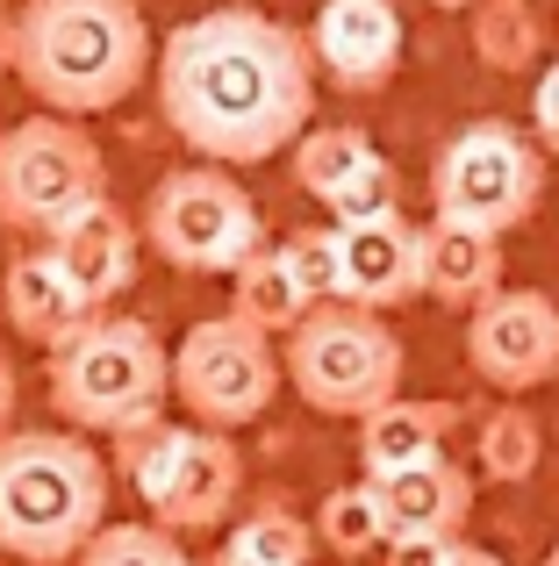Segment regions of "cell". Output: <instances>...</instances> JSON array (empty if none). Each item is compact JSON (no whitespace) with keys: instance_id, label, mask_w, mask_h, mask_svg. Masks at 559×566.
<instances>
[{"instance_id":"cell-16","label":"cell","mask_w":559,"mask_h":566,"mask_svg":"<svg viewBox=\"0 0 559 566\" xmlns=\"http://www.w3.org/2000/svg\"><path fill=\"white\" fill-rule=\"evenodd\" d=\"M0 316H8L14 337H29V345L57 352L72 331H86L101 308L86 302V287L65 273V259L43 244V251H22V259L0 273Z\"/></svg>"},{"instance_id":"cell-29","label":"cell","mask_w":559,"mask_h":566,"mask_svg":"<svg viewBox=\"0 0 559 566\" xmlns=\"http://www.w3.org/2000/svg\"><path fill=\"white\" fill-rule=\"evenodd\" d=\"M8 423H14V366L0 352V438H8Z\"/></svg>"},{"instance_id":"cell-24","label":"cell","mask_w":559,"mask_h":566,"mask_svg":"<svg viewBox=\"0 0 559 566\" xmlns=\"http://www.w3.org/2000/svg\"><path fill=\"white\" fill-rule=\"evenodd\" d=\"M72 566H194L180 553V531L166 524H101Z\"/></svg>"},{"instance_id":"cell-19","label":"cell","mask_w":559,"mask_h":566,"mask_svg":"<svg viewBox=\"0 0 559 566\" xmlns=\"http://www.w3.org/2000/svg\"><path fill=\"white\" fill-rule=\"evenodd\" d=\"M452 401H380L373 416H359V459L366 481H388L402 467H423V459H445V430H452Z\"/></svg>"},{"instance_id":"cell-17","label":"cell","mask_w":559,"mask_h":566,"mask_svg":"<svg viewBox=\"0 0 559 566\" xmlns=\"http://www.w3.org/2000/svg\"><path fill=\"white\" fill-rule=\"evenodd\" d=\"M416 237H423V294L437 308H481L503 287V237L495 230L431 216V222H416Z\"/></svg>"},{"instance_id":"cell-32","label":"cell","mask_w":559,"mask_h":566,"mask_svg":"<svg viewBox=\"0 0 559 566\" xmlns=\"http://www.w3.org/2000/svg\"><path fill=\"white\" fill-rule=\"evenodd\" d=\"M209 566H259V559H244V553H230V545H223V553H215Z\"/></svg>"},{"instance_id":"cell-31","label":"cell","mask_w":559,"mask_h":566,"mask_svg":"<svg viewBox=\"0 0 559 566\" xmlns=\"http://www.w3.org/2000/svg\"><path fill=\"white\" fill-rule=\"evenodd\" d=\"M0 72H14V14H0Z\"/></svg>"},{"instance_id":"cell-23","label":"cell","mask_w":559,"mask_h":566,"mask_svg":"<svg viewBox=\"0 0 559 566\" xmlns=\"http://www.w3.org/2000/svg\"><path fill=\"white\" fill-rule=\"evenodd\" d=\"M538 459H546V430H538V416L524 409V401H503V409L481 423V473L488 481H531Z\"/></svg>"},{"instance_id":"cell-4","label":"cell","mask_w":559,"mask_h":566,"mask_svg":"<svg viewBox=\"0 0 559 566\" xmlns=\"http://www.w3.org/2000/svg\"><path fill=\"white\" fill-rule=\"evenodd\" d=\"M166 395H172V352L158 345L151 323L94 316L51 352V409L72 430L129 438V430L166 416Z\"/></svg>"},{"instance_id":"cell-20","label":"cell","mask_w":559,"mask_h":566,"mask_svg":"<svg viewBox=\"0 0 559 566\" xmlns=\"http://www.w3.org/2000/svg\"><path fill=\"white\" fill-rule=\"evenodd\" d=\"M308 308H316V294L302 287V273L287 265V251H259V259H244L238 273H230V316L252 323V331H266V337H287Z\"/></svg>"},{"instance_id":"cell-6","label":"cell","mask_w":559,"mask_h":566,"mask_svg":"<svg viewBox=\"0 0 559 566\" xmlns=\"http://www.w3.org/2000/svg\"><path fill=\"white\" fill-rule=\"evenodd\" d=\"M144 244L172 265V273H238L244 259L266 251L259 230V201L230 180V166H180L151 187V201L137 208Z\"/></svg>"},{"instance_id":"cell-28","label":"cell","mask_w":559,"mask_h":566,"mask_svg":"<svg viewBox=\"0 0 559 566\" xmlns=\"http://www.w3.org/2000/svg\"><path fill=\"white\" fill-rule=\"evenodd\" d=\"M531 129H538V144L559 158V65L538 72V94H531Z\"/></svg>"},{"instance_id":"cell-30","label":"cell","mask_w":559,"mask_h":566,"mask_svg":"<svg viewBox=\"0 0 559 566\" xmlns=\"http://www.w3.org/2000/svg\"><path fill=\"white\" fill-rule=\"evenodd\" d=\"M445 566H503L495 553H481V545H452V559Z\"/></svg>"},{"instance_id":"cell-25","label":"cell","mask_w":559,"mask_h":566,"mask_svg":"<svg viewBox=\"0 0 559 566\" xmlns=\"http://www.w3.org/2000/svg\"><path fill=\"white\" fill-rule=\"evenodd\" d=\"M308 545H316V531H308L294 510H259V516H244V524L230 531V553H244L259 566H308Z\"/></svg>"},{"instance_id":"cell-5","label":"cell","mask_w":559,"mask_h":566,"mask_svg":"<svg viewBox=\"0 0 559 566\" xmlns=\"http://www.w3.org/2000/svg\"><path fill=\"white\" fill-rule=\"evenodd\" d=\"M287 380L308 409L323 416H373L380 401L402 395V337L380 323V308H351V302H316L302 323L287 331Z\"/></svg>"},{"instance_id":"cell-3","label":"cell","mask_w":559,"mask_h":566,"mask_svg":"<svg viewBox=\"0 0 559 566\" xmlns=\"http://www.w3.org/2000/svg\"><path fill=\"white\" fill-rule=\"evenodd\" d=\"M108 524V459L80 430L0 438V553L29 566H72Z\"/></svg>"},{"instance_id":"cell-27","label":"cell","mask_w":559,"mask_h":566,"mask_svg":"<svg viewBox=\"0 0 559 566\" xmlns=\"http://www.w3.org/2000/svg\"><path fill=\"white\" fill-rule=\"evenodd\" d=\"M452 545L460 538H431V531H394L388 545H380V566H445Z\"/></svg>"},{"instance_id":"cell-35","label":"cell","mask_w":559,"mask_h":566,"mask_svg":"<svg viewBox=\"0 0 559 566\" xmlns=\"http://www.w3.org/2000/svg\"><path fill=\"white\" fill-rule=\"evenodd\" d=\"M252 8H259V0H252Z\"/></svg>"},{"instance_id":"cell-10","label":"cell","mask_w":559,"mask_h":566,"mask_svg":"<svg viewBox=\"0 0 559 566\" xmlns=\"http://www.w3.org/2000/svg\"><path fill=\"white\" fill-rule=\"evenodd\" d=\"M280 374H287V366H280L273 337L252 331V323H238V316L194 323V331L180 337V352H172V395L209 430L259 423L280 395Z\"/></svg>"},{"instance_id":"cell-14","label":"cell","mask_w":559,"mask_h":566,"mask_svg":"<svg viewBox=\"0 0 559 566\" xmlns=\"http://www.w3.org/2000/svg\"><path fill=\"white\" fill-rule=\"evenodd\" d=\"M316 72H330L345 94H380L402 65V8L394 0H323L308 22Z\"/></svg>"},{"instance_id":"cell-26","label":"cell","mask_w":559,"mask_h":566,"mask_svg":"<svg viewBox=\"0 0 559 566\" xmlns=\"http://www.w3.org/2000/svg\"><path fill=\"white\" fill-rule=\"evenodd\" d=\"M287 265L302 273V287L316 294V302H337V222L330 230H302V237H287Z\"/></svg>"},{"instance_id":"cell-18","label":"cell","mask_w":559,"mask_h":566,"mask_svg":"<svg viewBox=\"0 0 559 566\" xmlns=\"http://www.w3.org/2000/svg\"><path fill=\"white\" fill-rule=\"evenodd\" d=\"M380 488V510H388V538L394 531H431V538H460L466 516H474V481H466L452 459H423V467L388 473Z\"/></svg>"},{"instance_id":"cell-21","label":"cell","mask_w":559,"mask_h":566,"mask_svg":"<svg viewBox=\"0 0 559 566\" xmlns=\"http://www.w3.org/2000/svg\"><path fill=\"white\" fill-rule=\"evenodd\" d=\"M466 43L488 72H524L546 43V29H538L531 0H474L466 8Z\"/></svg>"},{"instance_id":"cell-15","label":"cell","mask_w":559,"mask_h":566,"mask_svg":"<svg viewBox=\"0 0 559 566\" xmlns=\"http://www.w3.org/2000/svg\"><path fill=\"white\" fill-rule=\"evenodd\" d=\"M51 251L65 259V273L86 287V302L108 308L115 294L137 287V259H144V222L129 216V208H115L108 193H94V201L80 208V216H65L51 230Z\"/></svg>"},{"instance_id":"cell-8","label":"cell","mask_w":559,"mask_h":566,"mask_svg":"<svg viewBox=\"0 0 559 566\" xmlns=\"http://www.w3.org/2000/svg\"><path fill=\"white\" fill-rule=\"evenodd\" d=\"M94 193H108V158L80 129V115H29L0 129V222L51 237L65 216H80Z\"/></svg>"},{"instance_id":"cell-7","label":"cell","mask_w":559,"mask_h":566,"mask_svg":"<svg viewBox=\"0 0 559 566\" xmlns=\"http://www.w3.org/2000/svg\"><path fill=\"white\" fill-rule=\"evenodd\" d=\"M123 444V467H129V488H137L144 502H151V524L166 531H215L230 516V502L244 495V459L238 444H230V430H180V423H144L129 430Z\"/></svg>"},{"instance_id":"cell-11","label":"cell","mask_w":559,"mask_h":566,"mask_svg":"<svg viewBox=\"0 0 559 566\" xmlns=\"http://www.w3.org/2000/svg\"><path fill=\"white\" fill-rule=\"evenodd\" d=\"M466 366L488 387H546L559 374V302L538 287H495L481 308H466Z\"/></svg>"},{"instance_id":"cell-9","label":"cell","mask_w":559,"mask_h":566,"mask_svg":"<svg viewBox=\"0 0 559 566\" xmlns=\"http://www.w3.org/2000/svg\"><path fill=\"white\" fill-rule=\"evenodd\" d=\"M546 201V144H531L509 123H474L437 151L431 166V208L452 222L509 237Z\"/></svg>"},{"instance_id":"cell-12","label":"cell","mask_w":559,"mask_h":566,"mask_svg":"<svg viewBox=\"0 0 559 566\" xmlns=\"http://www.w3.org/2000/svg\"><path fill=\"white\" fill-rule=\"evenodd\" d=\"M294 180L316 208H330V222H366L394 208V166L351 123H308L294 144Z\"/></svg>"},{"instance_id":"cell-2","label":"cell","mask_w":559,"mask_h":566,"mask_svg":"<svg viewBox=\"0 0 559 566\" xmlns=\"http://www.w3.org/2000/svg\"><path fill=\"white\" fill-rule=\"evenodd\" d=\"M158 65L137 0H22L14 14V80L51 115L123 108Z\"/></svg>"},{"instance_id":"cell-13","label":"cell","mask_w":559,"mask_h":566,"mask_svg":"<svg viewBox=\"0 0 559 566\" xmlns=\"http://www.w3.org/2000/svg\"><path fill=\"white\" fill-rule=\"evenodd\" d=\"M423 294V237L402 208L366 222H337V302L351 308H402Z\"/></svg>"},{"instance_id":"cell-1","label":"cell","mask_w":559,"mask_h":566,"mask_svg":"<svg viewBox=\"0 0 559 566\" xmlns=\"http://www.w3.org/2000/svg\"><path fill=\"white\" fill-rule=\"evenodd\" d=\"M158 115L209 166H266L316 123V51L252 0L180 22L158 43Z\"/></svg>"},{"instance_id":"cell-34","label":"cell","mask_w":559,"mask_h":566,"mask_svg":"<svg viewBox=\"0 0 559 566\" xmlns=\"http://www.w3.org/2000/svg\"><path fill=\"white\" fill-rule=\"evenodd\" d=\"M546 566H559V545H552V553H546Z\"/></svg>"},{"instance_id":"cell-22","label":"cell","mask_w":559,"mask_h":566,"mask_svg":"<svg viewBox=\"0 0 559 566\" xmlns=\"http://www.w3.org/2000/svg\"><path fill=\"white\" fill-rule=\"evenodd\" d=\"M316 538L330 545L337 559H366L388 545V510H380V488L373 481H351V488H330L316 510Z\"/></svg>"},{"instance_id":"cell-33","label":"cell","mask_w":559,"mask_h":566,"mask_svg":"<svg viewBox=\"0 0 559 566\" xmlns=\"http://www.w3.org/2000/svg\"><path fill=\"white\" fill-rule=\"evenodd\" d=\"M431 8H452V14H460V8H474V0H431Z\"/></svg>"}]
</instances>
